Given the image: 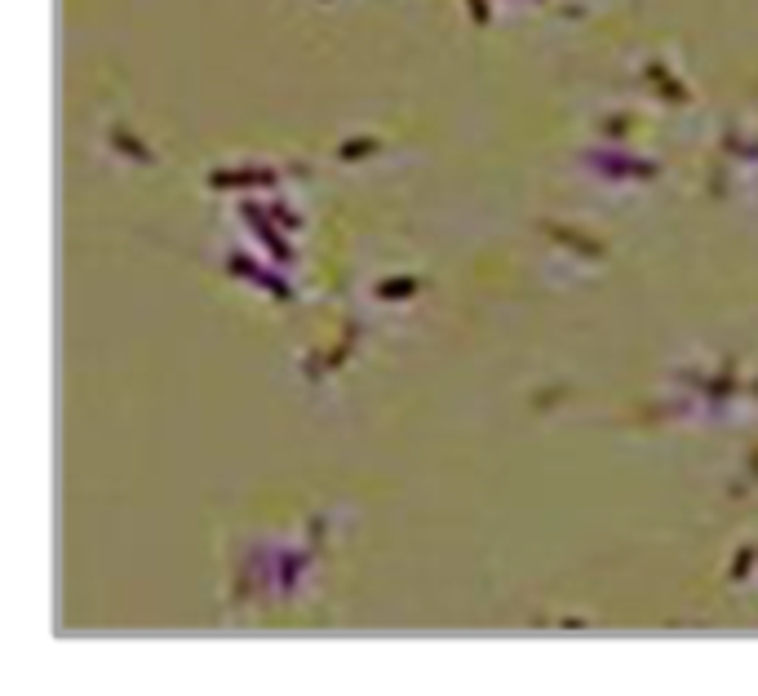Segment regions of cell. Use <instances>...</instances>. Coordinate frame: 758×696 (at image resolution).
I'll list each match as a JSON object with an SVG mask.
<instances>
[{"label": "cell", "instance_id": "cell-1", "mask_svg": "<svg viewBox=\"0 0 758 696\" xmlns=\"http://www.w3.org/2000/svg\"><path fill=\"white\" fill-rule=\"evenodd\" d=\"M586 165H590L594 173H603L608 182H652V178H661V165H657V160H648V156H626V151H617V147L590 151Z\"/></svg>", "mask_w": 758, "mask_h": 696}, {"label": "cell", "instance_id": "cell-5", "mask_svg": "<svg viewBox=\"0 0 758 696\" xmlns=\"http://www.w3.org/2000/svg\"><path fill=\"white\" fill-rule=\"evenodd\" d=\"M643 80H648V85L657 89V98H661V102H674V107H688V102H692L688 85H683V80L674 76V71L665 67V63H657V58H652L648 67H643Z\"/></svg>", "mask_w": 758, "mask_h": 696}, {"label": "cell", "instance_id": "cell-6", "mask_svg": "<svg viewBox=\"0 0 758 696\" xmlns=\"http://www.w3.org/2000/svg\"><path fill=\"white\" fill-rule=\"evenodd\" d=\"M541 231L550 235V240H559V244H568V249H577L581 258H590V262H603L608 258V244H599L594 235H586V231H577V227H559V222H541Z\"/></svg>", "mask_w": 758, "mask_h": 696}, {"label": "cell", "instance_id": "cell-11", "mask_svg": "<svg viewBox=\"0 0 758 696\" xmlns=\"http://www.w3.org/2000/svg\"><path fill=\"white\" fill-rule=\"evenodd\" d=\"M466 14H470V23H475L479 32L493 23V5H488V0H466Z\"/></svg>", "mask_w": 758, "mask_h": 696}, {"label": "cell", "instance_id": "cell-9", "mask_svg": "<svg viewBox=\"0 0 758 696\" xmlns=\"http://www.w3.org/2000/svg\"><path fill=\"white\" fill-rule=\"evenodd\" d=\"M355 337H360V329H346V337H342V342H337L329 355H320L324 364L306 368V377H311V382H315V377H320V373H333V368H342L346 360H351V351H355Z\"/></svg>", "mask_w": 758, "mask_h": 696}, {"label": "cell", "instance_id": "cell-12", "mask_svg": "<svg viewBox=\"0 0 758 696\" xmlns=\"http://www.w3.org/2000/svg\"><path fill=\"white\" fill-rule=\"evenodd\" d=\"M754 555H758V550H750V546H745V550H736V559H732V572H727V577H732V581L750 577V568H754Z\"/></svg>", "mask_w": 758, "mask_h": 696}, {"label": "cell", "instance_id": "cell-8", "mask_svg": "<svg viewBox=\"0 0 758 696\" xmlns=\"http://www.w3.org/2000/svg\"><path fill=\"white\" fill-rule=\"evenodd\" d=\"M107 142H111V147H116L125 160H138V165H156V151H151L142 138H133L125 125H111V129H107Z\"/></svg>", "mask_w": 758, "mask_h": 696}, {"label": "cell", "instance_id": "cell-15", "mask_svg": "<svg viewBox=\"0 0 758 696\" xmlns=\"http://www.w3.org/2000/svg\"><path fill=\"white\" fill-rule=\"evenodd\" d=\"M320 5H324V0H320Z\"/></svg>", "mask_w": 758, "mask_h": 696}, {"label": "cell", "instance_id": "cell-14", "mask_svg": "<svg viewBox=\"0 0 758 696\" xmlns=\"http://www.w3.org/2000/svg\"><path fill=\"white\" fill-rule=\"evenodd\" d=\"M630 129V116H621V120H612V125H608V133H626Z\"/></svg>", "mask_w": 758, "mask_h": 696}, {"label": "cell", "instance_id": "cell-7", "mask_svg": "<svg viewBox=\"0 0 758 696\" xmlns=\"http://www.w3.org/2000/svg\"><path fill=\"white\" fill-rule=\"evenodd\" d=\"M426 284L417 280V275H386V280H377L373 284V298L377 302H408V298H417Z\"/></svg>", "mask_w": 758, "mask_h": 696}, {"label": "cell", "instance_id": "cell-10", "mask_svg": "<svg viewBox=\"0 0 758 696\" xmlns=\"http://www.w3.org/2000/svg\"><path fill=\"white\" fill-rule=\"evenodd\" d=\"M377 151H382V138H346L342 147H337V160L351 165V160H368V156H377Z\"/></svg>", "mask_w": 758, "mask_h": 696}, {"label": "cell", "instance_id": "cell-2", "mask_svg": "<svg viewBox=\"0 0 758 696\" xmlns=\"http://www.w3.org/2000/svg\"><path fill=\"white\" fill-rule=\"evenodd\" d=\"M240 218H244V227H249V231L262 240V249L271 253V262H275V266H293L297 253H293V244L280 235V222L271 218V209H266V204H258V200H240Z\"/></svg>", "mask_w": 758, "mask_h": 696}, {"label": "cell", "instance_id": "cell-13", "mask_svg": "<svg viewBox=\"0 0 758 696\" xmlns=\"http://www.w3.org/2000/svg\"><path fill=\"white\" fill-rule=\"evenodd\" d=\"M266 209H271V218H275V222H280V227H289V231H297V227H302V218H297V213L289 209V204H280V200H271V204H266Z\"/></svg>", "mask_w": 758, "mask_h": 696}, {"label": "cell", "instance_id": "cell-4", "mask_svg": "<svg viewBox=\"0 0 758 696\" xmlns=\"http://www.w3.org/2000/svg\"><path fill=\"white\" fill-rule=\"evenodd\" d=\"M284 173L271 165H249V169H209V187L213 191H253V187H275Z\"/></svg>", "mask_w": 758, "mask_h": 696}, {"label": "cell", "instance_id": "cell-3", "mask_svg": "<svg viewBox=\"0 0 758 696\" xmlns=\"http://www.w3.org/2000/svg\"><path fill=\"white\" fill-rule=\"evenodd\" d=\"M227 275L258 284V289H266V298H271V302H293V298H297L293 284H289V275H280V271H271V266L253 262L249 253H240V249H231V253H227Z\"/></svg>", "mask_w": 758, "mask_h": 696}]
</instances>
